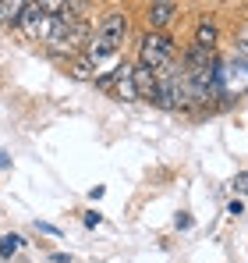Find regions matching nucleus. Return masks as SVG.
<instances>
[{
  "mask_svg": "<svg viewBox=\"0 0 248 263\" xmlns=\"http://www.w3.org/2000/svg\"><path fill=\"white\" fill-rule=\"evenodd\" d=\"M22 29H25L29 40H46V36H50V29H53V14L46 11V4H25Z\"/></svg>",
  "mask_w": 248,
  "mask_h": 263,
  "instance_id": "20e7f679",
  "label": "nucleus"
},
{
  "mask_svg": "<svg viewBox=\"0 0 248 263\" xmlns=\"http://www.w3.org/2000/svg\"><path fill=\"white\" fill-rule=\"evenodd\" d=\"M68 71H71V79H96V64H92L85 53L68 61Z\"/></svg>",
  "mask_w": 248,
  "mask_h": 263,
  "instance_id": "1a4fd4ad",
  "label": "nucleus"
},
{
  "mask_svg": "<svg viewBox=\"0 0 248 263\" xmlns=\"http://www.w3.org/2000/svg\"><path fill=\"white\" fill-rule=\"evenodd\" d=\"M96 86H114V92H117V100H124V103H135L138 100V86H135V68L124 61V64H117L110 75H99L96 79Z\"/></svg>",
  "mask_w": 248,
  "mask_h": 263,
  "instance_id": "7ed1b4c3",
  "label": "nucleus"
},
{
  "mask_svg": "<svg viewBox=\"0 0 248 263\" xmlns=\"http://www.w3.org/2000/svg\"><path fill=\"white\" fill-rule=\"evenodd\" d=\"M22 14H25V4L22 0H4L0 4V22L4 25H22Z\"/></svg>",
  "mask_w": 248,
  "mask_h": 263,
  "instance_id": "6e6552de",
  "label": "nucleus"
},
{
  "mask_svg": "<svg viewBox=\"0 0 248 263\" xmlns=\"http://www.w3.org/2000/svg\"><path fill=\"white\" fill-rule=\"evenodd\" d=\"M177 228H181V231L192 228V217H188V214H177Z\"/></svg>",
  "mask_w": 248,
  "mask_h": 263,
  "instance_id": "4468645a",
  "label": "nucleus"
},
{
  "mask_svg": "<svg viewBox=\"0 0 248 263\" xmlns=\"http://www.w3.org/2000/svg\"><path fill=\"white\" fill-rule=\"evenodd\" d=\"M99 220H103V214H96V210H89V214H85V224H89V228H96Z\"/></svg>",
  "mask_w": 248,
  "mask_h": 263,
  "instance_id": "ddd939ff",
  "label": "nucleus"
},
{
  "mask_svg": "<svg viewBox=\"0 0 248 263\" xmlns=\"http://www.w3.org/2000/svg\"><path fill=\"white\" fill-rule=\"evenodd\" d=\"M50 263H68V256H64V253H53V256H50Z\"/></svg>",
  "mask_w": 248,
  "mask_h": 263,
  "instance_id": "2eb2a0df",
  "label": "nucleus"
},
{
  "mask_svg": "<svg viewBox=\"0 0 248 263\" xmlns=\"http://www.w3.org/2000/svg\"><path fill=\"white\" fill-rule=\"evenodd\" d=\"M234 189H238V192H248V171H241V175L234 178Z\"/></svg>",
  "mask_w": 248,
  "mask_h": 263,
  "instance_id": "9b49d317",
  "label": "nucleus"
},
{
  "mask_svg": "<svg viewBox=\"0 0 248 263\" xmlns=\"http://www.w3.org/2000/svg\"><path fill=\"white\" fill-rule=\"evenodd\" d=\"M7 167H11V160H7V157L0 153V171H7Z\"/></svg>",
  "mask_w": 248,
  "mask_h": 263,
  "instance_id": "dca6fc26",
  "label": "nucleus"
},
{
  "mask_svg": "<svg viewBox=\"0 0 248 263\" xmlns=\"http://www.w3.org/2000/svg\"><path fill=\"white\" fill-rule=\"evenodd\" d=\"M238 50H241V53H248V25L241 29V36H238Z\"/></svg>",
  "mask_w": 248,
  "mask_h": 263,
  "instance_id": "f8f14e48",
  "label": "nucleus"
},
{
  "mask_svg": "<svg viewBox=\"0 0 248 263\" xmlns=\"http://www.w3.org/2000/svg\"><path fill=\"white\" fill-rule=\"evenodd\" d=\"M174 57H177V46L167 32H146L142 43H138V64L156 71V75H170L174 71Z\"/></svg>",
  "mask_w": 248,
  "mask_h": 263,
  "instance_id": "f257e3e1",
  "label": "nucleus"
},
{
  "mask_svg": "<svg viewBox=\"0 0 248 263\" xmlns=\"http://www.w3.org/2000/svg\"><path fill=\"white\" fill-rule=\"evenodd\" d=\"M135 86H138V100H149V103H160V75L135 64Z\"/></svg>",
  "mask_w": 248,
  "mask_h": 263,
  "instance_id": "39448f33",
  "label": "nucleus"
},
{
  "mask_svg": "<svg viewBox=\"0 0 248 263\" xmlns=\"http://www.w3.org/2000/svg\"><path fill=\"white\" fill-rule=\"evenodd\" d=\"M124 32H128V18H124L121 11H110L103 22H99V29H96V40L89 46V61L92 64H99L103 57H110V53H117L124 43Z\"/></svg>",
  "mask_w": 248,
  "mask_h": 263,
  "instance_id": "f03ea898",
  "label": "nucleus"
},
{
  "mask_svg": "<svg viewBox=\"0 0 248 263\" xmlns=\"http://www.w3.org/2000/svg\"><path fill=\"white\" fill-rule=\"evenodd\" d=\"M177 4H170V0H160V4H149L146 7V22H149V29L153 32H160V29H167L174 18H177Z\"/></svg>",
  "mask_w": 248,
  "mask_h": 263,
  "instance_id": "423d86ee",
  "label": "nucleus"
},
{
  "mask_svg": "<svg viewBox=\"0 0 248 263\" xmlns=\"http://www.w3.org/2000/svg\"><path fill=\"white\" fill-rule=\"evenodd\" d=\"M18 249H22V238H18V235H4V238H0V256H4V260H11Z\"/></svg>",
  "mask_w": 248,
  "mask_h": 263,
  "instance_id": "9d476101",
  "label": "nucleus"
},
{
  "mask_svg": "<svg viewBox=\"0 0 248 263\" xmlns=\"http://www.w3.org/2000/svg\"><path fill=\"white\" fill-rule=\"evenodd\" d=\"M216 43H220V29H216L209 18H202V22H199V29H195V43H192V46H199V50L213 53Z\"/></svg>",
  "mask_w": 248,
  "mask_h": 263,
  "instance_id": "0eeeda50",
  "label": "nucleus"
}]
</instances>
